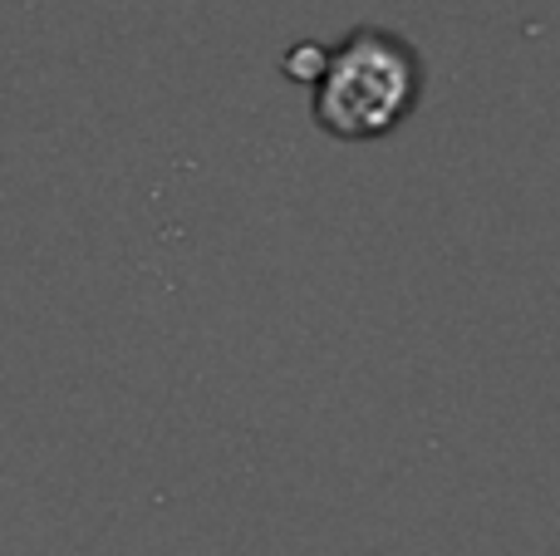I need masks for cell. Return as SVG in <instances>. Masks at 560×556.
I'll list each match as a JSON object with an SVG mask.
<instances>
[{
	"label": "cell",
	"instance_id": "6da1fadb",
	"mask_svg": "<svg viewBox=\"0 0 560 556\" xmlns=\"http://www.w3.org/2000/svg\"><path fill=\"white\" fill-rule=\"evenodd\" d=\"M315 124L345 143H369L404 124L423 99V59L394 30H354L319 55Z\"/></svg>",
	"mask_w": 560,
	"mask_h": 556
}]
</instances>
